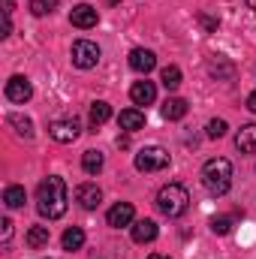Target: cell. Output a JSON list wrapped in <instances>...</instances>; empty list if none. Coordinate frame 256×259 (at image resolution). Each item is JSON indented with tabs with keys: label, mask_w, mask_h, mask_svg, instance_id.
Segmentation results:
<instances>
[{
	"label": "cell",
	"mask_w": 256,
	"mask_h": 259,
	"mask_svg": "<svg viewBox=\"0 0 256 259\" xmlns=\"http://www.w3.org/2000/svg\"><path fill=\"white\" fill-rule=\"evenodd\" d=\"M66 202H69V190H66L64 178L49 175V178L39 181V187H36V208H39L42 217H49V220L64 217L66 214Z\"/></svg>",
	"instance_id": "cell-1"
},
{
	"label": "cell",
	"mask_w": 256,
	"mask_h": 259,
	"mask_svg": "<svg viewBox=\"0 0 256 259\" xmlns=\"http://www.w3.org/2000/svg\"><path fill=\"white\" fill-rule=\"evenodd\" d=\"M202 187L211 196H226L232 187V163L226 157H214L202 166Z\"/></svg>",
	"instance_id": "cell-2"
},
{
	"label": "cell",
	"mask_w": 256,
	"mask_h": 259,
	"mask_svg": "<svg viewBox=\"0 0 256 259\" xmlns=\"http://www.w3.org/2000/svg\"><path fill=\"white\" fill-rule=\"evenodd\" d=\"M157 208L160 214L166 217H181L187 208H190V193L184 184H166L160 193H157Z\"/></svg>",
	"instance_id": "cell-3"
},
{
	"label": "cell",
	"mask_w": 256,
	"mask_h": 259,
	"mask_svg": "<svg viewBox=\"0 0 256 259\" xmlns=\"http://www.w3.org/2000/svg\"><path fill=\"white\" fill-rule=\"evenodd\" d=\"M166 166H169V154L160 145H148L136 154V169L139 172H160Z\"/></svg>",
	"instance_id": "cell-4"
},
{
	"label": "cell",
	"mask_w": 256,
	"mask_h": 259,
	"mask_svg": "<svg viewBox=\"0 0 256 259\" xmlns=\"http://www.w3.org/2000/svg\"><path fill=\"white\" fill-rule=\"evenodd\" d=\"M100 58H103V52L91 39H78L72 46V64L78 66V69H94V66L100 64Z\"/></svg>",
	"instance_id": "cell-5"
},
{
	"label": "cell",
	"mask_w": 256,
	"mask_h": 259,
	"mask_svg": "<svg viewBox=\"0 0 256 259\" xmlns=\"http://www.w3.org/2000/svg\"><path fill=\"white\" fill-rule=\"evenodd\" d=\"M78 133H81V124H78L75 118H58V121H52V127H49V136H52L55 142H61V145L75 142Z\"/></svg>",
	"instance_id": "cell-6"
},
{
	"label": "cell",
	"mask_w": 256,
	"mask_h": 259,
	"mask_svg": "<svg viewBox=\"0 0 256 259\" xmlns=\"http://www.w3.org/2000/svg\"><path fill=\"white\" fill-rule=\"evenodd\" d=\"M97 21H100V12H97L91 3H78V6H72V12H69V24L78 27V30H91V27H97Z\"/></svg>",
	"instance_id": "cell-7"
},
{
	"label": "cell",
	"mask_w": 256,
	"mask_h": 259,
	"mask_svg": "<svg viewBox=\"0 0 256 259\" xmlns=\"http://www.w3.org/2000/svg\"><path fill=\"white\" fill-rule=\"evenodd\" d=\"M6 100L9 103H27L30 97H33V88H30V81L24 78V75H12L9 81H6Z\"/></svg>",
	"instance_id": "cell-8"
},
{
	"label": "cell",
	"mask_w": 256,
	"mask_h": 259,
	"mask_svg": "<svg viewBox=\"0 0 256 259\" xmlns=\"http://www.w3.org/2000/svg\"><path fill=\"white\" fill-rule=\"evenodd\" d=\"M133 217H136L133 205H130V202H118V205H112V208H109L106 223H109L112 229H124V226H133Z\"/></svg>",
	"instance_id": "cell-9"
},
{
	"label": "cell",
	"mask_w": 256,
	"mask_h": 259,
	"mask_svg": "<svg viewBox=\"0 0 256 259\" xmlns=\"http://www.w3.org/2000/svg\"><path fill=\"white\" fill-rule=\"evenodd\" d=\"M154 66H157V55H154L151 49H133V52H130V69H133V72L148 75Z\"/></svg>",
	"instance_id": "cell-10"
},
{
	"label": "cell",
	"mask_w": 256,
	"mask_h": 259,
	"mask_svg": "<svg viewBox=\"0 0 256 259\" xmlns=\"http://www.w3.org/2000/svg\"><path fill=\"white\" fill-rule=\"evenodd\" d=\"M75 202L84 208V211H94L100 202H103V190L97 184H78L75 187Z\"/></svg>",
	"instance_id": "cell-11"
},
{
	"label": "cell",
	"mask_w": 256,
	"mask_h": 259,
	"mask_svg": "<svg viewBox=\"0 0 256 259\" xmlns=\"http://www.w3.org/2000/svg\"><path fill=\"white\" fill-rule=\"evenodd\" d=\"M130 100L136 103V106H151L154 100H157V88H154V81H133V88H130Z\"/></svg>",
	"instance_id": "cell-12"
},
{
	"label": "cell",
	"mask_w": 256,
	"mask_h": 259,
	"mask_svg": "<svg viewBox=\"0 0 256 259\" xmlns=\"http://www.w3.org/2000/svg\"><path fill=\"white\" fill-rule=\"evenodd\" d=\"M157 232H160V229H157V223H154V220H148V217L133 223V241H136V244H151V241L157 238Z\"/></svg>",
	"instance_id": "cell-13"
},
{
	"label": "cell",
	"mask_w": 256,
	"mask_h": 259,
	"mask_svg": "<svg viewBox=\"0 0 256 259\" xmlns=\"http://www.w3.org/2000/svg\"><path fill=\"white\" fill-rule=\"evenodd\" d=\"M235 148L241 154H256V124H244L235 133Z\"/></svg>",
	"instance_id": "cell-14"
},
{
	"label": "cell",
	"mask_w": 256,
	"mask_h": 259,
	"mask_svg": "<svg viewBox=\"0 0 256 259\" xmlns=\"http://www.w3.org/2000/svg\"><path fill=\"white\" fill-rule=\"evenodd\" d=\"M163 118L166 121H181L184 115H187V100H181V97H169L166 103H163Z\"/></svg>",
	"instance_id": "cell-15"
},
{
	"label": "cell",
	"mask_w": 256,
	"mask_h": 259,
	"mask_svg": "<svg viewBox=\"0 0 256 259\" xmlns=\"http://www.w3.org/2000/svg\"><path fill=\"white\" fill-rule=\"evenodd\" d=\"M118 124H121V130H127V133H139V130L145 127V115L139 109H124L118 115Z\"/></svg>",
	"instance_id": "cell-16"
},
{
	"label": "cell",
	"mask_w": 256,
	"mask_h": 259,
	"mask_svg": "<svg viewBox=\"0 0 256 259\" xmlns=\"http://www.w3.org/2000/svg\"><path fill=\"white\" fill-rule=\"evenodd\" d=\"M49 238H52V232H49V226H30V229H27V235H24V241H27V247H33V250H39V247H46V244H49Z\"/></svg>",
	"instance_id": "cell-17"
},
{
	"label": "cell",
	"mask_w": 256,
	"mask_h": 259,
	"mask_svg": "<svg viewBox=\"0 0 256 259\" xmlns=\"http://www.w3.org/2000/svg\"><path fill=\"white\" fill-rule=\"evenodd\" d=\"M112 118V106L106 103V100H97V103H91V127L97 130L100 124H106Z\"/></svg>",
	"instance_id": "cell-18"
},
{
	"label": "cell",
	"mask_w": 256,
	"mask_h": 259,
	"mask_svg": "<svg viewBox=\"0 0 256 259\" xmlns=\"http://www.w3.org/2000/svg\"><path fill=\"white\" fill-rule=\"evenodd\" d=\"M24 202H27L24 187H18V184H9V187L3 190V205H6V208H21Z\"/></svg>",
	"instance_id": "cell-19"
},
{
	"label": "cell",
	"mask_w": 256,
	"mask_h": 259,
	"mask_svg": "<svg viewBox=\"0 0 256 259\" xmlns=\"http://www.w3.org/2000/svg\"><path fill=\"white\" fill-rule=\"evenodd\" d=\"M160 81H163L166 91H178V88H181V69H178V66H163Z\"/></svg>",
	"instance_id": "cell-20"
},
{
	"label": "cell",
	"mask_w": 256,
	"mask_h": 259,
	"mask_svg": "<svg viewBox=\"0 0 256 259\" xmlns=\"http://www.w3.org/2000/svg\"><path fill=\"white\" fill-rule=\"evenodd\" d=\"M103 154L100 151H84V157H81V169L88 172V175H97L100 169H103Z\"/></svg>",
	"instance_id": "cell-21"
},
{
	"label": "cell",
	"mask_w": 256,
	"mask_h": 259,
	"mask_svg": "<svg viewBox=\"0 0 256 259\" xmlns=\"http://www.w3.org/2000/svg\"><path fill=\"white\" fill-rule=\"evenodd\" d=\"M6 124H9V127H15V133H18V136H24V139H33V121H30V118L9 115V118H6Z\"/></svg>",
	"instance_id": "cell-22"
},
{
	"label": "cell",
	"mask_w": 256,
	"mask_h": 259,
	"mask_svg": "<svg viewBox=\"0 0 256 259\" xmlns=\"http://www.w3.org/2000/svg\"><path fill=\"white\" fill-rule=\"evenodd\" d=\"M64 250H81V244H84V232L78 229V226H72V229H66L64 232Z\"/></svg>",
	"instance_id": "cell-23"
},
{
	"label": "cell",
	"mask_w": 256,
	"mask_h": 259,
	"mask_svg": "<svg viewBox=\"0 0 256 259\" xmlns=\"http://www.w3.org/2000/svg\"><path fill=\"white\" fill-rule=\"evenodd\" d=\"M58 3H61V0H30V12H33L36 18H42V15H52V12L58 9Z\"/></svg>",
	"instance_id": "cell-24"
},
{
	"label": "cell",
	"mask_w": 256,
	"mask_h": 259,
	"mask_svg": "<svg viewBox=\"0 0 256 259\" xmlns=\"http://www.w3.org/2000/svg\"><path fill=\"white\" fill-rule=\"evenodd\" d=\"M208 72H211V75H217V78H232L235 66H232V64H226V61H220V58H217V61H211V64H208Z\"/></svg>",
	"instance_id": "cell-25"
},
{
	"label": "cell",
	"mask_w": 256,
	"mask_h": 259,
	"mask_svg": "<svg viewBox=\"0 0 256 259\" xmlns=\"http://www.w3.org/2000/svg\"><path fill=\"white\" fill-rule=\"evenodd\" d=\"M205 133H208V139H223V136H226V121H220V118L208 121Z\"/></svg>",
	"instance_id": "cell-26"
},
{
	"label": "cell",
	"mask_w": 256,
	"mask_h": 259,
	"mask_svg": "<svg viewBox=\"0 0 256 259\" xmlns=\"http://www.w3.org/2000/svg\"><path fill=\"white\" fill-rule=\"evenodd\" d=\"M211 229H214L217 235H226V232L232 229V217H214V220H211Z\"/></svg>",
	"instance_id": "cell-27"
},
{
	"label": "cell",
	"mask_w": 256,
	"mask_h": 259,
	"mask_svg": "<svg viewBox=\"0 0 256 259\" xmlns=\"http://www.w3.org/2000/svg\"><path fill=\"white\" fill-rule=\"evenodd\" d=\"M199 24L205 27V33H217V18H211V15H205V12H199Z\"/></svg>",
	"instance_id": "cell-28"
},
{
	"label": "cell",
	"mask_w": 256,
	"mask_h": 259,
	"mask_svg": "<svg viewBox=\"0 0 256 259\" xmlns=\"http://www.w3.org/2000/svg\"><path fill=\"white\" fill-rule=\"evenodd\" d=\"M0 226H3V241H9V235H12V223L3 217V220H0Z\"/></svg>",
	"instance_id": "cell-29"
},
{
	"label": "cell",
	"mask_w": 256,
	"mask_h": 259,
	"mask_svg": "<svg viewBox=\"0 0 256 259\" xmlns=\"http://www.w3.org/2000/svg\"><path fill=\"white\" fill-rule=\"evenodd\" d=\"M247 109H250V112L256 115V91L250 94V97H247Z\"/></svg>",
	"instance_id": "cell-30"
},
{
	"label": "cell",
	"mask_w": 256,
	"mask_h": 259,
	"mask_svg": "<svg viewBox=\"0 0 256 259\" xmlns=\"http://www.w3.org/2000/svg\"><path fill=\"white\" fill-rule=\"evenodd\" d=\"M244 3H247V6H250V9H256V0H244Z\"/></svg>",
	"instance_id": "cell-31"
}]
</instances>
